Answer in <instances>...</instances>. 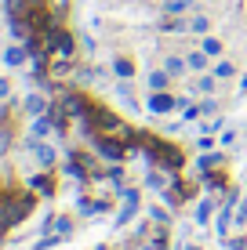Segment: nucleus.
<instances>
[{"mask_svg":"<svg viewBox=\"0 0 247 250\" xmlns=\"http://www.w3.org/2000/svg\"><path fill=\"white\" fill-rule=\"evenodd\" d=\"M142 142H146V152L160 163V167H167V170L182 167V152L178 149H171V145H164V142H153V138H142Z\"/></svg>","mask_w":247,"mask_h":250,"instance_id":"obj_1","label":"nucleus"},{"mask_svg":"<svg viewBox=\"0 0 247 250\" xmlns=\"http://www.w3.org/2000/svg\"><path fill=\"white\" fill-rule=\"evenodd\" d=\"M120 200H124V207H120V214L113 218V229H124L127 221H131L135 214H138V192H135V188H124V192H120Z\"/></svg>","mask_w":247,"mask_h":250,"instance_id":"obj_2","label":"nucleus"},{"mask_svg":"<svg viewBox=\"0 0 247 250\" xmlns=\"http://www.w3.org/2000/svg\"><path fill=\"white\" fill-rule=\"evenodd\" d=\"M58 105H62V113H66V116H73V120H84V116L91 113L88 102H84L80 94H62V98H58Z\"/></svg>","mask_w":247,"mask_h":250,"instance_id":"obj_3","label":"nucleus"},{"mask_svg":"<svg viewBox=\"0 0 247 250\" xmlns=\"http://www.w3.org/2000/svg\"><path fill=\"white\" fill-rule=\"evenodd\" d=\"M175 105H178V102H175L167 91H157V94L149 98V113H171Z\"/></svg>","mask_w":247,"mask_h":250,"instance_id":"obj_4","label":"nucleus"},{"mask_svg":"<svg viewBox=\"0 0 247 250\" xmlns=\"http://www.w3.org/2000/svg\"><path fill=\"white\" fill-rule=\"evenodd\" d=\"M236 214H233V203H222V210H218V218H215V232L218 236H225L229 232V221H233Z\"/></svg>","mask_w":247,"mask_h":250,"instance_id":"obj_5","label":"nucleus"},{"mask_svg":"<svg viewBox=\"0 0 247 250\" xmlns=\"http://www.w3.org/2000/svg\"><path fill=\"white\" fill-rule=\"evenodd\" d=\"M22 109H25V113H29V116H40V113H47V102L44 98H40V94H25V102H22Z\"/></svg>","mask_w":247,"mask_h":250,"instance_id":"obj_6","label":"nucleus"},{"mask_svg":"<svg viewBox=\"0 0 247 250\" xmlns=\"http://www.w3.org/2000/svg\"><path fill=\"white\" fill-rule=\"evenodd\" d=\"M211 214H215V203H211V200H200L197 210H193V221H197V225H207Z\"/></svg>","mask_w":247,"mask_h":250,"instance_id":"obj_7","label":"nucleus"},{"mask_svg":"<svg viewBox=\"0 0 247 250\" xmlns=\"http://www.w3.org/2000/svg\"><path fill=\"white\" fill-rule=\"evenodd\" d=\"M76 207H80V214H84V218H91V214H102V210H109V203H106V200H80Z\"/></svg>","mask_w":247,"mask_h":250,"instance_id":"obj_8","label":"nucleus"},{"mask_svg":"<svg viewBox=\"0 0 247 250\" xmlns=\"http://www.w3.org/2000/svg\"><path fill=\"white\" fill-rule=\"evenodd\" d=\"M25 55H29V51H25V44H15V47L4 51V62H7V65H22Z\"/></svg>","mask_w":247,"mask_h":250,"instance_id":"obj_9","label":"nucleus"},{"mask_svg":"<svg viewBox=\"0 0 247 250\" xmlns=\"http://www.w3.org/2000/svg\"><path fill=\"white\" fill-rule=\"evenodd\" d=\"M207 58H211V55H203V51H193V55H185V65H189L193 73H203V69H207Z\"/></svg>","mask_w":247,"mask_h":250,"instance_id":"obj_10","label":"nucleus"},{"mask_svg":"<svg viewBox=\"0 0 247 250\" xmlns=\"http://www.w3.org/2000/svg\"><path fill=\"white\" fill-rule=\"evenodd\" d=\"M55 131V124H51V116H33V138H44Z\"/></svg>","mask_w":247,"mask_h":250,"instance_id":"obj_11","label":"nucleus"},{"mask_svg":"<svg viewBox=\"0 0 247 250\" xmlns=\"http://www.w3.org/2000/svg\"><path fill=\"white\" fill-rule=\"evenodd\" d=\"M29 185H33V188H40L44 196H55V182H51L47 174H33V178H29Z\"/></svg>","mask_w":247,"mask_h":250,"instance_id":"obj_12","label":"nucleus"},{"mask_svg":"<svg viewBox=\"0 0 247 250\" xmlns=\"http://www.w3.org/2000/svg\"><path fill=\"white\" fill-rule=\"evenodd\" d=\"M47 229H55V236H69V232H73V221H69V218H51Z\"/></svg>","mask_w":247,"mask_h":250,"instance_id":"obj_13","label":"nucleus"},{"mask_svg":"<svg viewBox=\"0 0 247 250\" xmlns=\"http://www.w3.org/2000/svg\"><path fill=\"white\" fill-rule=\"evenodd\" d=\"M200 51H203V55H211V58H215V55H222V40H218V37H203Z\"/></svg>","mask_w":247,"mask_h":250,"instance_id":"obj_14","label":"nucleus"},{"mask_svg":"<svg viewBox=\"0 0 247 250\" xmlns=\"http://www.w3.org/2000/svg\"><path fill=\"white\" fill-rule=\"evenodd\" d=\"M218 163H222V156H218V152H207V156L197 160V167H200V174H203V170H215Z\"/></svg>","mask_w":247,"mask_h":250,"instance_id":"obj_15","label":"nucleus"},{"mask_svg":"<svg viewBox=\"0 0 247 250\" xmlns=\"http://www.w3.org/2000/svg\"><path fill=\"white\" fill-rule=\"evenodd\" d=\"M167 80H171V73H167V69H160V73H153V76H149V87H153V91H164V87H167Z\"/></svg>","mask_w":247,"mask_h":250,"instance_id":"obj_16","label":"nucleus"},{"mask_svg":"<svg viewBox=\"0 0 247 250\" xmlns=\"http://www.w3.org/2000/svg\"><path fill=\"white\" fill-rule=\"evenodd\" d=\"M189 7H193V0H167L164 11L167 15H182V11H189Z\"/></svg>","mask_w":247,"mask_h":250,"instance_id":"obj_17","label":"nucleus"},{"mask_svg":"<svg viewBox=\"0 0 247 250\" xmlns=\"http://www.w3.org/2000/svg\"><path fill=\"white\" fill-rule=\"evenodd\" d=\"M164 69H167L171 76H182L189 65H185V58H167V62H164Z\"/></svg>","mask_w":247,"mask_h":250,"instance_id":"obj_18","label":"nucleus"},{"mask_svg":"<svg viewBox=\"0 0 247 250\" xmlns=\"http://www.w3.org/2000/svg\"><path fill=\"white\" fill-rule=\"evenodd\" d=\"M113 73H116V76H120V80H127V76H131V73H135V65H131V62H127V58H116V62H113Z\"/></svg>","mask_w":247,"mask_h":250,"instance_id":"obj_19","label":"nucleus"},{"mask_svg":"<svg viewBox=\"0 0 247 250\" xmlns=\"http://www.w3.org/2000/svg\"><path fill=\"white\" fill-rule=\"evenodd\" d=\"M189 29H193V33H200V37H203V33L211 29V19H207V15H197V19L189 22Z\"/></svg>","mask_w":247,"mask_h":250,"instance_id":"obj_20","label":"nucleus"},{"mask_svg":"<svg viewBox=\"0 0 247 250\" xmlns=\"http://www.w3.org/2000/svg\"><path fill=\"white\" fill-rule=\"evenodd\" d=\"M233 73H236V65H233V62H218V65H215V76H218V80H229Z\"/></svg>","mask_w":247,"mask_h":250,"instance_id":"obj_21","label":"nucleus"},{"mask_svg":"<svg viewBox=\"0 0 247 250\" xmlns=\"http://www.w3.org/2000/svg\"><path fill=\"white\" fill-rule=\"evenodd\" d=\"M215 80H218V76H200L197 91H203V94H211V91H215Z\"/></svg>","mask_w":247,"mask_h":250,"instance_id":"obj_22","label":"nucleus"},{"mask_svg":"<svg viewBox=\"0 0 247 250\" xmlns=\"http://www.w3.org/2000/svg\"><path fill=\"white\" fill-rule=\"evenodd\" d=\"M7 145H11V131H7V127H0V156L7 152Z\"/></svg>","mask_w":247,"mask_h":250,"instance_id":"obj_23","label":"nucleus"},{"mask_svg":"<svg viewBox=\"0 0 247 250\" xmlns=\"http://www.w3.org/2000/svg\"><path fill=\"white\" fill-rule=\"evenodd\" d=\"M149 218L157 221V225H164V221H167V210H164V207H153V210H149Z\"/></svg>","mask_w":247,"mask_h":250,"instance_id":"obj_24","label":"nucleus"},{"mask_svg":"<svg viewBox=\"0 0 247 250\" xmlns=\"http://www.w3.org/2000/svg\"><path fill=\"white\" fill-rule=\"evenodd\" d=\"M146 185H149V188H164V178H160V174H157V170H153V174L146 178Z\"/></svg>","mask_w":247,"mask_h":250,"instance_id":"obj_25","label":"nucleus"},{"mask_svg":"<svg viewBox=\"0 0 247 250\" xmlns=\"http://www.w3.org/2000/svg\"><path fill=\"white\" fill-rule=\"evenodd\" d=\"M244 221H247V203L236 207V225H244Z\"/></svg>","mask_w":247,"mask_h":250,"instance_id":"obj_26","label":"nucleus"},{"mask_svg":"<svg viewBox=\"0 0 247 250\" xmlns=\"http://www.w3.org/2000/svg\"><path fill=\"white\" fill-rule=\"evenodd\" d=\"M7 94H11V83H7V80H4V76H0V102H4V98H7Z\"/></svg>","mask_w":247,"mask_h":250,"instance_id":"obj_27","label":"nucleus"},{"mask_svg":"<svg viewBox=\"0 0 247 250\" xmlns=\"http://www.w3.org/2000/svg\"><path fill=\"white\" fill-rule=\"evenodd\" d=\"M200 113H203V116H211V113H215V102H211V98H207V102H200Z\"/></svg>","mask_w":247,"mask_h":250,"instance_id":"obj_28","label":"nucleus"},{"mask_svg":"<svg viewBox=\"0 0 247 250\" xmlns=\"http://www.w3.org/2000/svg\"><path fill=\"white\" fill-rule=\"evenodd\" d=\"M197 145H200V152H211V149H215V142H211V138H200Z\"/></svg>","mask_w":247,"mask_h":250,"instance_id":"obj_29","label":"nucleus"},{"mask_svg":"<svg viewBox=\"0 0 247 250\" xmlns=\"http://www.w3.org/2000/svg\"><path fill=\"white\" fill-rule=\"evenodd\" d=\"M66 4H69V0H51L47 7H51V11H66Z\"/></svg>","mask_w":247,"mask_h":250,"instance_id":"obj_30","label":"nucleus"},{"mask_svg":"<svg viewBox=\"0 0 247 250\" xmlns=\"http://www.w3.org/2000/svg\"><path fill=\"white\" fill-rule=\"evenodd\" d=\"M225 247H229V250H244L247 243H244V239H233V243H225Z\"/></svg>","mask_w":247,"mask_h":250,"instance_id":"obj_31","label":"nucleus"},{"mask_svg":"<svg viewBox=\"0 0 247 250\" xmlns=\"http://www.w3.org/2000/svg\"><path fill=\"white\" fill-rule=\"evenodd\" d=\"M240 87H244V91H247V76H244V80H240Z\"/></svg>","mask_w":247,"mask_h":250,"instance_id":"obj_32","label":"nucleus"},{"mask_svg":"<svg viewBox=\"0 0 247 250\" xmlns=\"http://www.w3.org/2000/svg\"><path fill=\"white\" fill-rule=\"evenodd\" d=\"M142 250H160V247H157V243H153V247H142Z\"/></svg>","mask_w":247,"mask_h":250,"instance_id":"obj_33","label":"nucleus"},{"mask_svg":"<svg viewBox=\"0 0 247 250\" xmlns=\"http://www.w3.org/2000/svg\"><path fill=\"white\" fill-rule=\"evenodd\" d=\"M182 250H200V247H193V243H189V247H182Z\"/></svg>","mask_w":247,"mask_h":250,"instance_id":"obj_34","label":"nucleus"}]
</instances>
